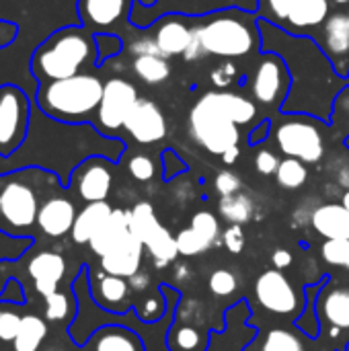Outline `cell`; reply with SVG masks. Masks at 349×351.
I'll return each instance as SVG.
<instances>
[{
    "mask_svg": "<svg viewBox=\"0 0 349 351\" xmlns=\"http://www.w3.org/2000/svg\"><path fill=\"white\" fill-rule=\"evenodd\" d=\"M241 125H237L226 111L220 107L216 93L210 90L202 95L189 113V132L191 138L210 154H224L228 148L239 146Z\"/></svg>",
    "mask_w": 349,
    "mask_h": 351,
    "instance_id": "5b68a950",
    "label": "cell"
},
{
    "mask_svg": "<svg viewBox=\"0 0 349 351\" xmlns=\"http://www.w3.org/2000/svg\"><path fill=\"white\" fill-rule=\"evenodd\" d=\"M274 138L282 154L315 165L325 154V138L319 123L311 115L286 113L274 128Z\"/></svg>",
    "mask_w": 349,
    "mask_h": 351,
    "instance_id": "8992f818",
    "label": "cell"
},
{
    "mask_svg": "<svg viewBox=\"0 0 349 351\" xmlns=\"http://www.w3.org/2000/svg\"><path fill=\"white\" fill-rule=\"evenodd\" d=\"M121 47H123V43H121V37H119L117 33H99V35H97L99 66H101L105 60L117 56V53L121 51Z\"/></svg>",
    "mask_w": 349,
    "mask_h": 351,
    "instance_id": "f6af8a7d",
    "label": "cell"
},
{
    "mask_svg": "<svg viewBox=\"0 0 349 351\" xmlns=\"http://www.w3.org/2000/svg\"><path fill=\"white\" fill-rule=\"evenodd\" d=\"M197 27L208 56L234 60L251 56L261 45L257 21L243 10H218L206 16Z\"/></svg>",
    "mask_w": 349,
    "mask_h": 351,
    "instance_id": "277c9868",
    "label": "cell"
},
{
    "mask_svg": "<svg viewBox=\"0 0 349 351\" xmlns=\"http://www.w3.org/2000/svg\"><path fill=\"white\" fill-rule=\"evenodd\" d=\"M239 156H241V148H239V146H232V148H228V150L222 154V162H224V165H234V162L239 160Z\"/></svg>",
    "mask_w": 349,
    "mask_h": 351,
    "instance_id": "9f6ffc18",
    "label": "cell"
},
{
    "mask_svg": "<svg viewBox=\"0 0 349 351\" xmlns=\"http://www.w3.org/2000/svg\"><path fill=\"white\" fill-rule=\"evenodd\" d=\"M247 351H306L304 339L296 329L290 327H274L261 333L255 343Z\"/></svg>",
    "mask_w": 349,
    "mask_h": 351,
    "instance_id": "484cf974",
    "label": "cell"
},
{
    "mask_svg": "<svg viewBox=\"0 0 349 351\" xmlns=\"http://www.w3.org/2000/svg\"><path fill=\"white\" fill-rule=\"evenodd\" d=\"M56 173L29 167L0 177V202H2V222L10 234L25 237L37 224V212L43 199L51 191H43L45 183H51Z\"/></svg>",
    "mask_w": 349,
    "mask_h": 351,
    "instance_id": "3957f363",
    "label": "cell"
},
{
    "mask_svg": "<svg viewBox=\"0 0 349 351\" xmlns=\"http://www.w3.org/2000/svg\"><path fill=\"white\" fill-rule=\"evenodd\" d=\"M237 78H239V68L232 62H224L210 72V82L220 90H226L228 86H232Z\"/></svg>",
    "mask_w": 349,
    "mask_h": 351,
    "instance_id": "7bdbcfd3",
    "label": "cell"
},
{
    "mask_svg": "<svg viewBox=\"0 0 349 351\" xmlns=\"http://www.w3.org/2000/svg\"><path fill=\"white\" fill-rule=\"evenodd\" d=\"M346 14H348V23H349V10H348V12H346Z\"/></svg>",
    "mask_w": 349,
    "mask_h": 351,
    "instance_id": "6125c7cd",
    "label": "cell"
},
{
    "mask_svg": "<svg viewBox=\"0 0 349 351\" xmlns=\"http://www.w3.org/2000/svg\"><path fill=\"white\" fill-rule=\"evenodd\" d=\"M333 2H337V4H348L349 0H333Z\"/></svg>",
    "mask_w": 349,
    "mask_h": 351,
    "instance_id": "91938a15",
    "label": "cell"
},
{
    "mask_svg": "<svg viewBox=\"0 0 349 351\" xmlns=\"http://www.w3.org/2000/svg\"><path fill=\"white\" fill-rule=\"evenodd\" d=\"M130 51H132V56H134V58H136V56L160 53V49H158V45H156V39H154V37H150V35H144V37L134 39V41H132V45H130ZM160 56H163V53H160Z\"/></svg>",
    "mask_w": 349,
    "mask_h": 351,
    "instance_id": "681fc988",
    "label": "cell"
},
{
    "mask_svg": "<svg viewBox=\"0 0 349 351\" xmlns=\"http://www.w3.org/2000/svg\"><path fill=\"white\" fill-rule=\"evenodd\" d=\"M193 35V27L179 14H167L154 25V39L160 53L169 60L175 56H183Z\"/></svg>",
    "mask_w": 349,
    "mask_h": 351,
    "instance_id": "d6986e66",
    "label": "cell"
},
{
    "mask_svg": "<svg viewBox=\"0 0 349 351\" xmlns=\"http://www.w3.org/2000/svg\"><path fill=\"white\" fill-rule=\"evenodd\" d=\"M341 206H344V208L349 212V189L344 193V195H341Z\"/></svg>",
    "mask_w": 349,
    "mask_h": 351,
    "instance_id": "680465c9",
    "label": "cell"
},
{
    "mask_svg": "<svg viewBox=\"0 0 349 351\" xmlns=\"http://www.w3.org/2000/svg\"><path fill=\"white\" fill-rule=\"evenodd\" d=\"M45 300V321L47 323H62L74 317V300L66 292H53Z\"/></svg>",
    "mask_w": 349,
    "mask_h": 351,
    "instance_id": "8d00e7d4",
    "label": "cell"
},
{
    "mask_svg": "<svg viewBox=\"0 0 349 351\" xmlns=\"http://www.w3.org/2000/svg\"><path fill=\"white\" fill-rule=\"evenodd\" d=\"M103 88L105 82L97 74L82 72L64 80L41 82L35 93V103L53 121L68 125L95 123Z\"/></svg>",
    "mask_w": 349,
    "mask_h": 351,
    "instance_id": "7a4b0ae2",
    "label": "cell"
},
{
    "mask_svg": "<svg viewBox=\"0 0 349 351\" xmlns=\"http://www.w3.org/2000/svg\"><path fill=\"white\" fill-rule=\"evenodd\" d=\"M123 130L138 144H156L167 136V119L154 101L140 97L132 113L128 115Z\"/></svg>",
    "mask_w": 349,
    "mask_h": 351,
    "instance_id": "4fadbf2b",
    "label": "cell"
},
{
    "mask_svg": "<svg viewBox=\"0 0 349 351\" xmlns=\"http://www.w3.org/2000/svg\"><path fill=\"white\" fill-rule=\"evenodd\" d=\"M292 261H294V257H292V253L288 249H276L272 253V265H274V269H280L282 271V269L290 267Z\"/></svg>",
    "mask_w": 349,
    "mask_h": 351,
    "instance_id": "db71d44e",
    "label": "cell"
},
{
    "mask_svg": "<svg viewBox=\"0 0 349 351\" xmlns=\"http://www.w3.org/2000/svg\"><path fill=\"white\" fill-rule=\"evenodd\" d=\"M6 265H8V263H0V296H2L4 286H6V282H8V280H4V278H2V267H6Z\"/></svg>",
    "mask_w": 349,
    "mask_h": 351,
    "instance_id": "6f0895ef",
    "label": "cell"
},
{
    "mask_svg": "<svg viewBox=\"0 0 349 351\" xmlns=\"http://www.w3.org/2000/svg\"><path fill=\"white\" fill-rule=\"evenodd\" d=\"M276 181H278V185L282 189H288V191L300 189L309 181V169H306V165L302 160L286 156L278 167Z\"/></svg>",
    "mask_w": 349,
    "mask_h": 351,
    "instance_id": "836d02e7",
    "label": "cell"
},
{
    "mask_svg": "<svg viewBox=\"0 0 349 351\" xmlns=\"http://www.w3.org/2000/svg\"><path fill=\"white\" fill-rule=\"evenodd\" d=\"M113 208L107 204V202H95V204H86L78 214H76V220H74V226H72V241L76 245H88L91 239L95 237V232L105 224V220L111 216Z\"/></svg>",
    "mask_w": 349,
    "mask_h": 351,
    "instance_id": "d4e9b609",
    "label": "cell"
},
{
    "mask_svg": "<svg viewBox=\"0 0 349 351\" xmlns=\"http://www.w3.org/2000/svg\"><path fill=\"white\" fill-rule=\"evenodd\" d=\"M222 241H224V247H226L232 255L243 253V249H245V245H247L243 226H241V224H230V226L222 232Z\"/></svg>",
    "mask_w": 349,
    "mask_h": 351,
    "instance_id": "7dc6e473",
    "label": "cell"
},
{
    "mask_svg": "<svg viewBox=\"0 0 349 351\" xmlns=\"http://www.w3.org/2000/svg\"><path fill=\"white\" fill-rule=\"evenodd\" d=\"M27 276L39 296L47 298L58 292L60 282L66 276V259L56 251H39L27 261Z\"/></svg>",
    "mask_w": 349,
    "mask_h": 351,
    "instance_id": "e0dca14e",
    "label": "cell"
},
{
    "mask_svg": "<svg viewBox=\"0 0 349 351\" xmlns=\"http://www.w3.org/2000/svg\"><path fill=\"white\" fill-rule=\"evenodd\" d=\"M204 56H208V53H206L204 43H202V37H200V27H193V35H191V41H189L183 58L187 62H195V60H202Z\"/></svg>",
    "mask_w": 349,
    "mask_h": 351,
    "instance_id": "f907efd6",
    "label": "cell"
},
{
    "mask_svg": "<svg viewBox=\"0 0 349 351\" xmlns=\"http://www.w3.org/2000/svg\"><path fill=\"white\" fill-rule=\"evenodd\" d=\"M220 216L228 222V224H247L253 218V202L243 195V193H234L228 197L220 199Z\"/></svg>",
    "mask_w": 349,
    "mask_h": 351,
    "instance_id": "1f68e13d",
    "label": "cell"
},
{
    "mask_svg": "<svg viewBox=\"0 0 349 351\" xmlns=\"http://www.w3.org/2000/svg\"><path fill=\"white\" fill-rule=\"evenodd\" d=\"M0 300H4V302H14V304H23V302H25V296H23L21 284H19L16 280H8L6 286H4V292H2Z\"/></svg>",
    "mask_w": 349,
    "mask_h": 351,
    "instance_id": "f5cc1de1",
    "label": "cell"
},
{
    "mask_svg": "<svg viewBox=\"0 0 349 351\" xmlns=\"http://www.w3.org/2000/svg\"><path fill=\"white\" fill-rule=\"evenodd\" d=\"M317 325L339 350L349 343V286L325 280L317 296Z\"/></svg>",
    "mask_w": 349,
    "mask_h": 351,
    "instance_id": "ba28073f",
    "label": "cell"
},
{
    "mask_svg": "<svg viewBox=\"0 0 349 351\" xmlns=\"http://www.w3.org/2000/svg\"><path fill=\"white\" fill-rule=\"evenodd\" d=\"M146 249L150 251L156 267H167L169 263H173L179 255V249H177V239L163 226V230L146 245Z\"/></svg>",
    "mask_w": 349,
    "mask_h": 351,
    "instance_id": "e575fe53",
    "label": "cell"
},
{
    "mask_svg": "<svg viewBox=\"0 0 349 351\" xmlns=\"http://www.w3.org/2000/svg\"><path fill=\"white\" fill-rule=\"evenodd\" d=\"M128 171H130V175L136 181H142V183L144 181H150L154 177V173H156L152 158L146 156V154H134L130 158V162H128Z\"/></svg>",
    "mask_w": 349,
    "mask_h": 351,
    "instance_id": "ee69618b",
    "label": "cell"
},
{
    "mask_svg": "<svg viewBox=\"0 0 349 351\" xmlns=\"http://www.w3.org/2000/svg\"><path fill=\"white\" fill-rule=\"evenodd\" d=\"M321 257L325 259V263L349 271V239L325 241L321 247Z\"/></svg>",
    "mask_w": 349,
    "mask_h": 351,
    "instance_id": "f35d334b",
    "label": "cell"
},
{
    "mask_svg": "<svg viewBox=\"0 0 349 351\" xmlns=\"http://www.w3.org/2000/svg\"><path fill=\"white\" fill-rule=\"evenodd\" d=\"M23 317H25L23 304L0 300V348L2 346H12L14 337L19 335Z\"/></svg>",
    "mask_w": 349,
    "mask_h": 351,
    "instance_id": "d6a6232c",
    "label": "cell"
},
{
    "mask_svg": "<svg viewBox=\"0 0 349 351\" xmlns=\"http://www.w3.org/2000/svg\"><path fill=\"white\" fill-rule=\"evenodd\" d=\"M269 128H272V121H269V119L261 121V123L253 130V134H251L249 142H251V144H259V142H263V140L267 138V134H269Z\"/></svg>",
    "mask_w": 349,
    "mask_h": 351,
    "instance_id": "11a10c76",
    "label": "cell"
},
{
    "mask_svg": "<svg viewBox=\"0 0 349 351\" xmlns=\"http://www.w3.org/2000/svg\"><path fill=\"white\" fill-rule=\"evenodd\" d=\"M82 351H146L140 335L121 325H105L91 333Z\"/></svg>",
    "mask_w": 349,
    "mask_h": 351,
    "instance_id": "44dd1931",
    "label": "cell"
},
{
    "mask_svg": "<svg viewBox=\"0 0 349 351\" xmlns=\"http://www.w3.org/2000/svg\"><path fill=\"white\" fill-rule=\"evenodd\" d=\"M33 245L31 237H16L6 230H0V263H14L25 253H29Z\"/></svg>",
    "mask_w": 349,
    "mask_h": 351,
    "instance_id": "d590c367",
    "label": "cell"
},
{
    "mask_svg": "<svg viewBox=\"0 0 349 351\" xmlns=\"http://www.w3.org/2000/svg\"><path fill=\"white\" fill-rule=\"evenodd\" d=\"M171 351H204L208 346V337L191 325H175L169 333Z\"/></svg>",
    "mask_w": 349,
    "mask_h": 351,
    "instance_id": "4dcf8cb0",
    "label": "cell"
},
{
    "mask_svg": "<svg viewBox=\"0 0 349 351\" xmlns=\"http://www.w3.org/2000/svg\"><path fill=\"white\" fill-rule=\"evenodd\" d=\"M31 101L16 84H0V158H10L29 136Z\"/></svg>",
    "mask_w": 349,
    "mask_h": 351,
    "instance_id": "52a82bcc",
    "label": "cell"
},
{
    "mask_svg": "<svg viewBox=\"0 0 349 351\" xmlns=\"http://www.w3.org/2000/svg\"><path fill=\"white\" fill-rule=\"evenodd\" d=\"M214 93H216L220 107L226 111V115L237 125H247L249 121H253L257 117V107L247 97H243L239 93H230V90H214Z\"/></svg>",
    "mask_w": 349,
    "mask_h": 351,
    "instance_id": "f546056e",
    "label": "cell"
},
{
    "mask_svg": "<svg viewBox=\"0 0 349 351\" xmlns=\"http://www.w3.org/2000/svg\"><path fill=\"white\" fill-rule=\"evenodd\" d=\"M239 286L237 276L230 269H216L210 274L208 288L214 296H230Z\"/></svg>",
    "mask_w": 349,
    "mask_h": 351,
    "instance_id": "60d3db41",
    "label": "cell"
},
{
    "mask_svg": "<svg viewBox=\"0 0 349 351\" xmlns=\"http://www.w3.org/2000/svg\"><path fill=\"white\" fill-rule=\"evenodd\" d=\"M329 10H331L329 0H296L284 29L290 31L292 35H304L309 29H317L325 25V21L331 16Z\"/></svg>",
    "mask_w": 349,
    "mask_h": 351,
    "instance_id": "7402d4cb",
    "label": "cell"
},
{
    "mask_svg": "<svg viewBox=\"0 0 349 351\" xmlns=\"http://www.w3.org/2000/svg\"><path fill=\"white\" fill-rule=\"evenodd\" d=\"M132 0H78L80 25L99 33H111L130 12Z\"/></svg>",
    "mask_w": 349,
    "mask_h": 351,
    "instance_id": "5bb4252c",
    "label": "cell"
},
{
    "mask_svg": "<svg viewBox=\"0 0 349 351\" xmlns=\"http://www.w3.org/2000/svg\"><path fill=\"white\" fill-rule=\"evenodd\" d=\"M130 232V210H113L111 216L105 220V224L95 232V237L88 243V249L101 259L107 255L125 234Z\"/></svg>",
    "mask_w": 349,
    "mask_h": 351,
    "instance_id": "cb8c5ba5",
    "label": "cell"
},
{
    "mask_svg": "<svg viewBox=\"0 0 349 351\" xmlns=\"http://www.w3.org/2000/svg\"><path fill=\"white\" fill-rule=\"evenodd\" d=\"M76 206L66 195H49L37 212V228L47 239H62L72 232L76 220Z\"/></svg>",
    "mask_w": 349,
    "mask_h": 351,
    "instance_id": "2e32d148",
    "label": "cell"
},
{
    "mask_svg": "<svg viewBox=\"0 0 349 351\" xmlns=\"http://www.w3.org/2000/svg\"><path fill=\"white\" fill-rule=\"evenodd\" d=\"M311 226L325 241L349 239V212L341 204H323L311 214Z\"/></svg>",
    "mask_w": 349,
    "mask_h": 351,
    "instance_id": "603a6c76",
    "label": "cell"
},
{
    "mask_svg": "<svg viewBox=\"0 0 349 351\" xmlns=\"http://www.w3.org/2000/svg\"><path fill=\"white\" fill-rule=\"evenodd\" d=\"M163 230L158 218H156V212L152 208V204L148 202H140L136 204L132 210H130V232L134 237H138L144 247Z\"/></svg>",
    "mask_w": 349,
    "mask_h": 351,
    "instance_id": "83f0119b",
    "label": "cell"
},
{
    "mask_svg": "<svg viewBox=\"0 0 349 351\" xmlns=\"http://www.w3.org/2000/svg\"><path fill=\"white\" fill-rule=\"evenodd\" d=\"M292 86L290 70L282 56L267 51L255 68L251 93L261 105H284Z\"/></svg>",
    "mask_w": 349,
    "mask_h": 351,
    "instance_id": "7c38bea8",
    "label": "cell"
},
{
    "mask_svg": "<svg viewBox=\"0 0 349 351\" xmlns=\"http://www.w3.org/2000/svg\"><path fill=\"white\" fill-rule=\"evenodd\" d=\"M177 249H179V255H183V257H195V255H202V253H206L210 247H212V243L210 241H206L197 230H193L191 226L189 228H183L177 237Z\"/></svg>",
    "mask_w": 349,
    "mask_h": 351,
    "instance_id": "74e56055",
    "label": "cell"
},
{
    "mask_svg": "<svg viewBox=\"0 0 349 351\" xmlns=\"http://www.w3.org/2000/svg\"><path fill=\"white\" fill-rule=\"evenodd\" d=\"M294 2L296 0H257V6H259V14L263 21L282 27L290 16Z\"/></svg>",
    "mask_w": 349,
    "mask_h": 351,
    "instance_id": "ab89813d",
    "label": "cell"
},
{
    "mask_svg": "<svg viewBox=\"0 0 349 351\" xmlns=\"http://www.w3.org/2000/svg\"><path fill=\"white\" fill-rule=\"evenodd\" d=\"M214 185H216V191H218L222 197L234 195V193H239L241 187H243L241 177H239L237 173H232V171H220V173L216 175Z\"/></svg>",
    "mask_w": 349,
    "mask_h": 351,
    "instance_id": "bcb514c9",
    "label": "cell"
},
{
    "mask_svg": "<svg viewBox=\"0 0 349 351\" xmlns=\"http://www.w3.org/2000/svg\"><path fill=\"white\" fill-rule=\"evenodd\" d=\"M280 162H282V160L276 156V152H272V150H267V148L259 150L257 156H255V169H257L259 175H265V177L276 175Z\"/></svg>",
    "mask_w": 349,
    "mask_h": 351,
    "instance_id": "c3c4849f",
    "label": "cell"
},
{
    "mask_svg": "<svg viewBox=\"0 0 349 351\" xmlns=\"http://www.w3.org/2000/svg\"><path fill=\"white\" fill-rule=\"evenodd\" d=\"M144 249V243L132 232H128L107 255L101 257V269L105 274L132 280L136 274H140Z\"/></svg>",
    "mask_w": 349,
    "mask_h": 351,
    "instance_id": "ac0fdd59",
    "label": "cell"
},
{
    "mask_svg": "<svg viewBox=\"0 0 349 351\" xmlns=\"http://www.w3.org/2000/svg\"><path fill=\"white\" fill-rule=\"evenodd\" d=\"M321 49L341 78L349 74V23L346 12L331 14L321 29Z\"/></svg>",
    "mask_w": 349,
    "mask_h": 351,
    "instance_id": "9a60e30c",
    "label": "cell"
},
{
    "mask_svg": "<svg viewBox=\"0 0 349 351\" xmlns=\"http://www.w3.org/2000/svg\"><path fill=\"white\" fill-rule=\"evenodd\" d=\"M47 321L35 313H25L19 335L12 341V351H39L47 339Z\"/></svg>",
    "mask_w": 349,
    "mask_h": 351,
    "instance_id": "4316f807",
    "label": "cell"
},
{
    "mask_svg": "<svg viewBox=\"0 0 349 351\" xmlns=\"http://www.w3.org/2000/svg\"><path fill=\"white\" fill-rule=\"evenodd\" d=\"M191 228L193 230H197L206 241H210L212 245L216 243V239L220 237V224H218V220H216V216L212 214V212H197V214H193V218H191Z\"/></svg>",
    "mask_w": 349,
    "mask_h": 351,
    "instance_id": "b9f144b4",
    "label": "cell"
},
{
    "mask_svg": "<svg viewBox=\"0 0 349 351\" xmlns=\"http://www.w3.org/2000/svg\"><path fill=\"white\" fill-rule=\"evenodd\" d=\"M255 300L261 308L278 317H294L304 304L294 284L280 269H267L259 274L255 282Z\"/></svg>",
    "mask_w": 349,
    "mask_h": 351,
    "instance_id": "8fae6325",
    "label": "cell"
},
{
    "mask_svg": "<svg viewBox=\"0 0 349 351\" xmlns=\"http://www.w3.org/2000/svg\"><path fill=\"white\" fill-rule=\"evenodd\" d=\"M99 66L97 35L82 25H68L43 39L31 56L37 82L64 80Z\"/></svg>",
    "mask_w": 349,
    "mask_h": 351,
    "instance_id": "6da1fadb",
    "label": "cell"
},
{
    "mask_svg": "<svg viewBox=\"0 0 349 351\" xmlns=\"http://www.w3.org/2000/svg\"><path fill=\"white\" fill-rule=\"evenodd\" d=\"M0 218H2V202H0Z\"/></svg>",
    "mask_w": 349,
    "mask_h": 351,
    "instance_id": "94428289",
    "label": "cell"
},
{
    "mask_svg": "<svg viewBox=\"0 0 349 351\" xmlns=\"http://www.w3.org/2000/svg\"><path fill=\"white\" fill-rule=\"evenodd\" d=\"M134 74L146 82V84H163L171 76V64L165 56L160 53H150V56H136L132 64Z\"/></svg>",
    "mask_w": 349,
    "mask_h": 351,
    "instance_id": "f1b7e54d",
    "label": "cell"
},
{
    "mask_svg": "<svg viewBox=\"0 0 349 351\" xmlns=\"http://www.w3.org/2000/svg\"><path fill=\"white\" fill-rule=\"evenodd\" d=\"M132 284L125 278H117L111 274H101L95 282L91 280V296L95 302L111 313H121L130 304Z\"/></svg>",
    "mask_w": 349,
    "mask_h": 351,
    "instance_id": "ffe728a7",
    "label": "cell"
},
{
    "mask_svg": "<svg viewBox=\"0 0 349 351\" xmlns=\"http://www.w3.org/2000/svg\"><path fill=\"white\" fill-rule=\"evenodd\" d=\"M113 187L111 162L105 156H88L74 167L68 179V189L84 204L107 202Z\"/></svg>",
    "mask_w": 349,
    "mask_h": 351,
    "instance_id": "30bf717a",
    "label": "cell"
},
{
    "mask_svg": "<svg viewBox=\"0 0 349 351\" xmlns=\"http://www.w3.org/2000/svg\"><path fill=\"white\" fill-rule=\"evenodd\" d=\"M16 37H19V25L12 21L0 19V49L12 45Z\"/></svg>",
    "mask_w": 349,
    "mask_h": 351,
    "instance_id": "816d5d0a",
    "label": "cell"
},
{
    "mask_svg": "<svg viewBox=\"0 0 349 351\" xmlns=\"http://www.w3.org/2000/svg\"><path fill=\"white\" fill-rule=\"evenodd\" d=\"M140 95L138 88L134 86V82L121 78V76H113L109 80H105V88H103V99L95 117V128L99 134L113 138L125 123L128 115L132 113L134 105L138 103Z\"/></svg>",
    "mask_w": 349,
    "mask_h": 351,
    "instance_id": "9c48e42d",
    "label": "cell"
}]
</instances>
